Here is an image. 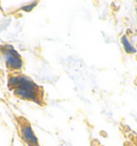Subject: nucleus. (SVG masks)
Listing matches in <instances>:
<instances>
[{"label": "nucleus", "mask_w": 137, "mask_h": 146, "mask_svg": "<svg viewBox=\"0 0 137 146\" xmlns=\"http://www.w3.org/2000/svg\"><path fill=\"white\" fill-rule=\"evenodd\" d=\"M8 86L14 96L19 99L44 105V89L22 73H11L8 80Z\"/></svg>", "instance_id": "1"}, {"label": "nucleus", "mask_w": 137, "mask_h": 146, "mask_svg": "<svg viewBox=\"0 0 137 146\" xmlns=\"http://www.w3.org/2000/svg\"><path fill=\"white\" fill-rule=\"evenodd\" d=\"M0 53L2 55L5 64L10 71L12 72H18L23 68V59L20 55L14 50L11 45H2L0 46Z\"/></svg>", "instance_id": "2"}, {"label": "nucleus", "mask_w": 137, "mask_h": 146, "mask_svg": "<svg viewBox=\"0 0 137 146\" xmlns=\"http://www.w3.org/2000/svg\"><path fill=\"white\" fill-rule=\"evenodd\" d=\"M16 121L18 125L20 137L28 146H41L38 141L37 137L34 135V132L32 131V128L27 119L24 118L23 116H17Z\"/></svg>", "instance_id": "3"}, {"label": "nucleus", "mask_w": 137, "mask_h": 146, "mask_svg": "<svg viewBox=\"0 0 137 146\" xmlns=\"http://www.w3.org/2000/svg\"><path fill=\"white\" fill-rule=\"evenodd\" d=\"M121 43H122V45H123L124 50H125L128 54H135V53L137 52L136 48L134 47V45L131 43V41L128 40L126 36H121Z\"/></svg>", "instance_id": "4"}]
</instances>
